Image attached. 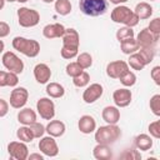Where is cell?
<instances>
[{
	"instance_id": "cell-1",
	"label": "cell",
	"mask_w": 160,
	"mask_h": 160,
	"mask_svg": "<svg viewBox=\"0 0 160 160\" xmlns=\"http://www.w3.org/2000/svg\"><path fill=\"white\" fill-rule=\"evenodd\" d=\"M111 20L116 24H124L125 26L134 28L139 24V18L138 15L128 6L125 5H116V8L112 9L111 11Z\"/></svg>"
},
{
	"instance_id": "cell-2",
	"label": "cell",
	"mask_w": 160,
	"mask_h": 160,
	"mask_svg": "<svg viewBox=\"0 0 160 160\" xmlns=\"http://www.w3.org/2000/svg\"><path fill=\"white\" fill-rule=\"evenodd\" d=\"M121 136V130L116 124H108L95 129V141L98 144H114Z\"/></svg>"
},
{
	"instance_id": "cell-3",
	"label": "cell",
	"mask_w": 160,
	"mask_h": 160,
	"mask_svg": "<svg viewBox=\"0 0 160 160\" xmlns=\"http://www.w3.org/2000/svg\"><path fill=\"white\" fill-rule=\"evenodd\" d=\"M12 48L28 58H35L40 52V44L34 39H26L22 36H15L12 39Z\"/></svg>"
},
{
	"instance_id": "cell-4",
	"label": "cell",
	"mask_w": 160,
	"mask_h": 160,
	"mask_svg": "<svg viewBox=\"0 0 160 160\" xmlns=\"http://www.w3.org/2000/svg\"><path fill=\"white\" fill-rule=\"evenodd\" d=\"M80 11L88 16H100L108 11L106 0H80Z\"/></svg>"
},
{
	"instance_id": "cell-5",
	"label": "cell",
	"mask_w": 160,
	"mask_h": 160,
	"mask_svg": "<svg viewBox=\"0 0 160 160\" xmlns=\"http://www.w3.org/2000/svg\"><path fill=\"white\" fill-rule=\"evenodd\" d=\"M18 19L19 25L22 28H32L36 26L40 21V14L30 8H20L18 10Z\"/></svg>"
},
{
	"instance_id": "cell-6",
	"label": "cell",
	"mask_w": 160,
	"mask_h": 160,
	"mask_svg": "<svg viewBox=\"0 0 160 160\" xmlns=\"http://www.w3.org/2000/svg\"><path fill=\"white\" fill-rule=\"evenodd\" d=\"M1 61H2V65L6 70L9 71H12L15 74H21L22 70H24V62L22 60L12 51H6L2 54V58H1Z\"/></svg>"
},
{
	"instance_id": "cell-7",
	"label": "cell",
	"mask_w": 160,
	"mask_h": 160,
	"mask_svg": "<svg viewBox=\"0 0 160 160\" xmlns=\"http://www.w3.org/2000/svg\"><path fill=\"white\" fill-rule=\"evenodd\" d=\"M36 110L44 120H51L55 116V104L49 98H40L36 102Z\"/></svg>"
},
{
	"instance_id": "cell-8",
	"label": "cell",
	"mask_w": 160,
	"mask_h": 160,
	"mask_svg": "<svg viewBox=\"0 0 160 160\" xmlns=\"http://www.w3.org/2000/svg\"><path fill=\"white\" fill-rule=\"evenodd\" d=\"M8 152L10 158L16 160H26L29 156V149L26 142L22 141H11L8 145Z\"/></svg>"
},
{
	"instance_id": "cell-9",
	"label": "cell",
	"mask_w": 160,
	"mask_h": 160,
	"mask_svg": "<svg viewBox=\"0 0 160 160\" xmlns=\"http://www.w3.org/2000/svg\"><path fill=\"white\" fill-rule=\"evenodd\" d=\"M28 99H29V91L25 88L22 86L15 88L10 94V106L14 109H21L28 102Z\"/></svg>"
},
{
	"instance_id": "cell-10",
	"label": "cell",
	"mask_w": 160,
	"mask_h": 160,
	"mask_svg": "<svg viewBox=\"0 0 160 160\" xmlns=\"http://www.w3.org/2000/svg\"><path fill=\"white\" fill-rule=\"evenodd\" d=\"M39 150L49 158H54L59 154V146L52 136H42L39 141Z\"/></svg>"
},
{
	"instance_id": "cell-11",
	"label": "cell",
	"mask_w": 160,
	"mask_h": 160,
	"mask_svg": "<svg viewBox=\"0 0 160 160\" xmlns=\"http://www.w3.org/2000/svg\"><path fill=\"white\" fill-rule=\"evenodd\" d=\"M104 92V89L102 86L99 84V82H94V84H90L82 92V100L86 102V104H92L95 102L99 98H101Z\"/></svg>"
},
{
	"instance_id": "cell-12",
	"label": "cell",
	"mask_w": 160,
	"mask_h": 160,
	"mask_svg": "<svg viewBox=\"0 0 160 160\" xmlns=\"http://www.w3.org/2000/svg\"><path fill=\"white\" fill-rule=\"evenodd\" d=\"M126 70H129V65L126 61H122V60L111 61L106 66V74L111 79H119Z\"/></svg>"
},
{
	"instance_id": "cell-13",
	"label": "cell",
	"mask_w": 160,
	"mask_h": 160,
	"mask_svg": "<svg viewBox=\"0 0 160 160\" xmlns=\"http://www.w3.org/2000/svg\"><path fill=\"white\" fill-rule=\"evenodd\" d=\"M131 99L132 94L128 88H121L112 92V100L115 102V106L118 108H126L128 105H130Z\"/></svg>"
},
{
	"instance_id": "cell-14",
	"label": "cell",
	"mask_w": 160,
	"mask_h": 160,
	"mask_svg": "<svg viewBox=\"0 0 160 160\" xmlns=\"http://www.w3.org/2000/svg\"><path fill=\"white\" fill-rule=\"evenodd\" d=\"M159 40V36L154 35L149 31L148 28L140 30V32L136 36V41L139 44V48H154Z\"/></svg>"
},
{
	"instance_id": "cell-15",
	"label": "cell",
	"mask_w": 160,
	"mask_h": 160,
	"mask_svg": "<svg viewBox=\"0 0 160 160\" xmlns=\"http://www.w3.org/2000/svg\"><path fill=\"white\" fill-rule=\"evenodd\" d=\"M34 78L39 84H48V81L51 78L50 68L44 62L36 64L34 68Z\"/></svg>"
},
{
	"instance_id": "cell-16",
	"label": "cell",
	"mask_w": 160,
	"mask_h": 160,
	"mask_svg": "<svg viewBox=\"0 0 160 160\" xmlns=\"http://www.w3.org/2000/svg\"><path fill=\"white\" fill-rule=\"evenodd\" d=\"M65 32V26L60 22H55V24H49L46 26H44L42 29V35L46 39H55V38H61Z\"/></svg>"
},
{
	"instance_id": "cell-17",
	"label": "cell",
	"mask_w": 160,
	"mask_h": 160,
	"mask_svg": "<svg viewBox=\"0 0 160 160\" xmlns=\"http://www.w3.org/2000/svg\"><path fill=\"white\" fill-rule=\"evenodd\" d=\"M78 128H79L80 132H82V134H91L96 129V121L90 115H82L79 119Z\"/></svg>"
},
{
	"instance_id": "cell-18",
	"label": "cell",
	"mask_w": 160,
	"mask_h": 160,
	"mask_svg": "<svg viewBox=\"0 0 160 160\" xmlns=\"http://www.w3.org/2000/svg\"><path fill=\"white\" fill-rule=\"evenodd\" d=\"M101 116L106 124H118L120 120V110L118 106H105L102 109Z\"/></svg>"
},
{
	"instance_id": "cell-19",
	"label": "cell",
	"mask_w": 160,
	"mask_h": 160,
	"mask_svg": "<svg viewBox=\"0 0 160 160\" xmlns=\"http://www.w3.org/2000/svg\"><path fill=\"white\" fill-rule=\"evenodd\" d=\"M66 128H65V124L60 120H51L46 126H45V131L52 136V138H60L64 135Z\"/></svg>"
},
{
	"instance_id": "cell-20",
	"label": "cell",
	"mask_w": 160,
	"mask_h": 160,
	"mask_svg": "<svg viewBox=\"0 0 160 160\" xmlns=\"http://www.w3.org/2000/svg\"><path fill=\"white\" fill-rule=\"evenodd\" d=\"M61 39H62V45H69V46H76V48H79L80 36H79V32L75 29H72V28L65 29V32L61 36Z\"/></svg>"
},
{
	"instance_id": "cell-21",
	"label": "cell",
	"mask_w": 160,
	"mask_h": 160,
	"mask_svg": "<svg viewBox=\"0 0 160 160\" xmlns=\"http://www.w3.org/2000/svg\"><path fill=\"white\" fill-rule=\"evenodd\" d=\"M18 121L22 125H30L36 121V112L30 108H24L18 112Z\"/></svg>"
},
{
	"instance_id": "cell-22",
	"label": "cell",
	"mask_w": 160,
	"mask_h": 160,
	"mask_svg": "<svg viewBox=\"0 0 160 160\" xmlns=\"http://www.w3.org/2000/svg\"><path fill=\"white\" fill-rule=\"evenodd\" d=\"M92 155L96 160H108L112 156L111 149L106 144H96V146L92 149Z\"/></svg>"
},
{
	"instance_id": "cell-23",
	"label": "cell",
	"mask_w": 160,
	"mask_h": 160,
	"mask_svg": "<svg viewBox=\"0 0 160 160\" xmlns=\"http://www.w3.org/2000/svg\"><path fill=\"white\" fill-rule=\"evenodd\" d=\"M135 146L140 151H148L152 148V139L148 134H140L135 138Z\"/></svg>"
},
{
	"instance_id": "cell-24",
	"label": "cell",
	"mask_w": 160,
	"mask_h": 160,
	"mask_svg": "<svg viewBox=\"0 0 160 160\" xmlns=\"http://www.w3.org/2000/svg\"><path fill=\"white\" fill-rule=\"evenodd\" d=\"M134 12L138 15V18L140 20H145V19H149L152 15V6L149 2L141 1V2L136 4Z\"/></svg>"
},
{
	"instance_id": "cell-25",
	"label": "cell",
	"mask_w": 160,
	"mask_h": 160,
	"mask_svg": "<svg viewBox=\"0 0 160 160\" xmlns=\"http://www.w3.org/2000/svg\"><path fill=\"white\" fill-rule=\"evenodd\" d=\"M120 48H121V51L125 55H130V54H134L139 50V44H138L136 39L130 38V39L120 41Z\"/></svg>"
},
{
	"instance_id": "cell-26",
	"label": "cell",
	"mask_w": 160,
	"mask_h": 160,
	"mask_svg": "<svg viewBox=\"0 0 160 160\" xmlns=\"http://www.w3.org/2000/svg\"><path fill=\"white\" fill-rule=\"evenodd\" d=\"M46 94L50 96V98H54V99H59L61 96H64L65 94V89L61 84L59 82H49L46 85Z\"/></svg>"
},
{
	"instance_id": "cell-27",
	"label": "cell",
	"mask_w": 160,
	"mask_h": 160,
	"mask_svg": "<svg viewBox=\"0 0 160 160\" xmlns=\"http://www.w3.org/2000/svg\"><path fill=\"white\" fill-rule=\"evenodd\" d=\"M128 65H130V68H131V69L138 70V71L142 70V69L146 66V65H145V62H144V60H142V58L140 56V54H139L138 51H136V52H134V54H130V55H129Z\"/></svg>"
},
{
	"instance_id": "cell-28",
	"label": "cell",
	"mask_w": 160,
	"mask_h": 160,
	"mask_svg": "<svg viewBox=\"0 0 160 160\" xmlns=\"http://www.w3.org/2000/svg\"><path fill=\"white\" fill-rule=\"evenodd\" d=\"M16 136L22 142H31L34 140V135H32V132H31V130H30V128L28 125L20 126L18 129V131H16Z\"/></svg>"
},
{
	"instance_id": "cell-29",
	"label": "cell",
	"mask_w": 160,
	"mask_h": 160,
	"mask_svg": "<svg viewBox=\"0 0 160 160\" xmlns=\"http://www.w3.org/2000/svg\"><path fill=\"white\" fill-rule=\"evenodd\" d=\"M71 2L69 0H55V10L59 15H68L71 12Z\"/></svg>"
},
{
	"instance_id": "cell-30",
	"label": "cell",
	"mask_w": 160,
	"mask_h": 160,
	"mask_svg": "<svg viewBox=\"0 0 160 160\" xmlns=\"http://www.w3.org/2000/svg\"><path fill=\"white\" fill-rule=\"evenodd\" d=\"M119 80H120V82H121L125 88H130V86L135 85V82H136V75H135L132 71L126 70V71L119 78Z\"/></svg>"
},
{
	"instance_id": "cell-31",
	"label": "cell",
	"mask_w": 160,
	"mask_h": 160,
	"mask_svg": "<svg viewBox=\"0 0 160 160\" xmlns=\"http://www.w3.org/2000/svg\"><path fill=\"white\" fill-rule=\"evenodd\" d=\"M76 62L85 70V69H89L91 65H92V56L89 54V52H81V54H78L76 56Z\"/></svg>"
},
{
	"instance_id": "cell-32",
	"label": "cell",
	"mask_w": 160,
	"mask_h": 160,
	"mask_svg": "<svg viewBox=\"0 0 160 160\" xmlns=\"http://www.w3.org/2000/svg\"><path fill=\"white\" fill-rule=\"evenodd\" d=\"M138 52H139L140 56L142 58L145 65L150 64V62L154 60V56H155V50H154V48H139Z\"/></svg>"
},
{
	"instance_id": "cell-33",
	"label": "cell",
	"mask_w": 160,
	"mask_h": 160,
	"mask_svg": "<svg viewBox=\"0 0 160 160\" xmlns=\"http://www.w3.org/2000/svg\"><path fill=\"white\" fill-rule=\"evenodd\" d=\"M60 54L64 59H74L75 56H78L79 54V48L76 46H69V45H62L61 50H60Z\"/></svg>"
},
{
	"instance_id": "cell-34",
	"label": "cell",
	"mask_w": 160,
	"mask_h": 160,
	"mask_svg": "<svg viewBox=\"0 0 160 160\" xmlns=\"http://www.w3.org/2000/svg\"><path fill=\"white\" fill-rule=\"evenodd\" d=\"M135 36V32L132 30V28H129V26H124V28H120L118 31H116V39L120 41L122 40H126V39H130V38H134Z\"/></svg>"
},
{
	"instance_id": "cell-35",
	"label": "cell",
	"mask_w": 160,
	"mask_h": 160,
	"mask_svg": "<svg viewBox=\"0 0 160 160\" xmlns=\"http://www.w3.org/2000/svg\"><path fill=\"white\" fill-rule=\"evenodd\" d=\"M65 70H66V74H68L69 76H71V78H75V76L80 75V74L84 71V69H82V68H81L76 61L69 62V64L66 65Z\"/></svg>"
},
{
	"instance_id": "cell-36",
	"label": "cell",
	"mask_w": 160,
	"mask_h": 160,
	"mask_svg": "<svg viewBox=\"0 0 160 160\" xmlns=\"http://www.w3.org/2000/svg\"><path fill=\"white\" fill-rule=\"evenodd\" d=\"M72 82L78 88H84V86H86L90 82V75L86 71H82L80 75L72 78Z\"/></svg>"
},
{
	"instance_id": "cell-37",
	"label": "cell",
	"mask_w": 160,
	"mask_h": 160,
	"mask_svg": "<svg viewBox=\"0 0 160 160\" xmlns=\"http://www.w3.org/2000/svg\"><path fill=\"white\" fill-rule=\"evenodd\" d=\"M32 135H34V139H40L44 136L45 134V126L41 124V122H38V121H34L32 124L29 125Z\"/></svg>"
},
{
	"instance_id": "cell-38",
	"label": "cell",
	"mask_w": 160,
	"mask_h": 160,
	"mask_svg": "<svg viewBox=\"0 0 160 160\" xmlns=\"http://www.w3.org/2000/svg\"><path fill=\"white\" fill-rule=\"evenodd\" d=\"M150 110L152 111L154 115L160 116V95L159 94H155L150 99Z\"/></svg>"
},
{
	"instance_id": "cell-39",
	"label": "cell",
	"mask_w": 160,
	"mask_h": 160,
	"mask_svg": "<svg viewBox=\"0 0 160 160\" xmlns=\"http://www.w3.org/2000/svg\"><path fill=\"white\" fill-rule=\"evenodd\" d=\"M149 132H150V136H152L154 139L160 138V120H155V121L150 122Z\"/></svg>"
},
{
	"instance_id": "cell-40",
	"label": "cell",
	"mask_w": 160,
	"mask_h": 160,
	"mask_svg": "<svg viewBox=\"0 0 160 160\" xmlns=\"http://www.w3.org/2000/svg\"><path fill=\"white\" fill-rule=\"evenodd\" d=\"M148 29H149V31L152 32L154 35L160 36V18H155V19H152V20L150 21Z\"/></svg>"
},
{
	"instance_id": "cell-41",
	"label": "cell",
	"mask_w": 160,
	"mask_h": 160,
	"mask_svg": "<svg viewBox=\"0 0 160 160\" xmlns=\"http://www.w3.org/2000/svg\"><path fill=\"white\" fill-rule=\"evenodd\" d=\"M121 159H126V160H139L141 159V155L138 150H126L122 155Z\"/></svg>"
},
{
	"instance_id": "cell-42",
	"label": "cell",
	"mask_w": 160,
	"mask_h": 160,
	"mask_svg": "<svg viewBox=\"0 0 160 160\" xmlns=\"http://www.w3.org/2000/svg\"><path fill=\"white\" fill-rule=\"evenodd\" d=\"M19 82V78H18V74L12 72V71H8V76H6V86H16Z\"/></svg>"
},
{
	"instance_id": "cell-43",
	"label": "cell",
	"mask_w": 160,
	"mask_h": 160,
	"mask_svg": "<svg viewBox=\"0 0 160 160\" xmlns=\"http://www.w3.org/2000/svg\"><path fill=\"white\" fill-rule=\"evenodd\" d=\"M150 76H151V79L154 80V82L156 85H160V66L159 65L152 68V70L150 72Z\"/></svg>"
},
{
	"instance_id": "cell-44",
	"label": "cell",
	"mask_w": 160,
	"mask_h": 160,
	"mask_svg": "<svg viewBox=\"0 0 160 160\" xmlns=\"http://www.w3.org/2000/svg\"><path fill=\"white\" fill-rule=\"evenodd\" d=\"M10 34V26L8 22L5 21H0V39L1 38H6Z\"/></svg>"
},
{
	"instance_id": "cell-45",
	"label": "cell",
	"mask_w": 160,
	"mask_h": 160,
	"mask_svg": "<svg viewBox=\"0 0 160 160\" xmlns=\"http://www.w3.org/2000/svg\"><path fill=\"white\" fill-rule=\"evenodd\" d=\"M9 112V102L4 99H0V118H4Z\"/></svg>"
},
{
	"instance_id": "cell-46",
	"label": "cell",
	"mask_w": 160,
	"mask_h": 160,
	"mask_svg": "<svg viewBox=\"0 0 160 160\" xmlns=\"http://www.w3.org/2000/svg\"><path fill=\"white\" fill-rule=\"evenodd\" d=\"M6 76H8V71L0 70V88L6 86Z\"/></svg>"
},
{
	"instance_id": "cell-47",
	"label": "cell",
	"mask_w": 160,
	"mask_h": 160,
	"mask_svg": "<svg viewBox=\"0 0 160 160\" xmlns=\"http://www.w3.org/2000/svg\"><path fill=\"white\" fill-rule=\"evenodd\" d=\"M28 159H30V160H32V159H38V160H42L44 159V156L41 155V154H29V156H28Z\"/></svg>"
},
{
	"instance_id": "cell-48",
	"label": "cell",
	"mask_w": 160,
	"mask_h": 160,
	"mask_svg": "<svg viewBox=\"0 0 160 160\" xmlns=\"http://www.w3.org/2000/svg\"><path fill=\"white\" fill-rule=\"evenodd\" d=\"M126 1H129V0H110V2L111 4H115V5H121V4L126 2Z\"/></svg>"
},
{
	"instance_id": "cell-49",
	"label": "cell",
	"mask_w": 160,
	"mask_h": 160,
	"mask_svg": "<svg viewBox=\"0 0 160 160\" xmlns=\"http://www.w3.org/2000/svg\"><path fill=\"white\" fill-rule=\"evenodd\" d=\"M4 48H5V44H4L2 40H0V54L4 51Z\"/></svg>"
},
{
	"instance_id": "cell-50",
	"label": "cell",
	"mask_w": 160,
	"mask_h": 160,
	"mask_svg": "<svg viewBox=\"0 0 160 160\" xmlns=\"http://www.w3.org/2000/svg\"><path fill=\"white\" fill-rule=\"evenodd\" d=\"M4 5H5V0H0V10L4 8Z\"/></svg>"
},
{
	"instance_id": "cell-51",
	"label": "cell",
	"mask_w": 160,
	"mask_h": 160,
	"mask_svg": "<svg viewBox=\"0 0 160 160\" xmlns=\"http://www.w3.org/2000/svg\"><path fill=\"white\" fill-rule=\"evenodd\" d=\"M44 2H46V4H50V2H52V1H55V0H42Z\"/></svg>"
},
{
	"instance_id": "cell-52",
	"label": "cell",
	"mask_w": 160,
	"mask_h": 160,
	"mask_svg": "<svg viewBox=\"0 0 160 160\" xmlns=\"http://www.w3.org/2000/svg\"><path fill=\"white\" fill-rule=\"evenodd\" d=\"M16 1H18V2H22V4H24V2H26V1H29V0H16Z\"/></svg>"
},
{
	"instance_id": "cell-53",
	"label": "cell",
	"mask_w": 160,
	"mask_h": 160,
	"mask_svg": "<svg viewBox=\"0 0 160 160\" xmlns=\"http://www.w3.org/2000/svg\"><path fill=\"white\" fill-rule=\"evenodd\" d=\"M5 1H9V2H14V1H16V0H5Z\"/></svg>"
},
{
	"instance_id": "cell-54",
	"label": "cell",
	"mask_w": 160,
	"mask_h": 160,
	"mask_svg": "<svg viewBox=\"0 0 160 160\" xmlns=\"http://www.w3.org/2000/svg\"><path fill=\"white\" fill-rule=\"evenodd\" d=\"M150 1H155V0H150Z\"/></svg>"
}]
</instances>
